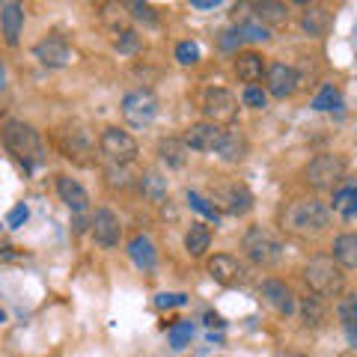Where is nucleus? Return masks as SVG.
Listing matches in <instances>:
<instances>
[{
    "instance_id": "f257e3e1",
    "label": "nucleus",
    "mask_w": 357,
    "mask_h": 357,
    "mask_svg": "<svg viewBox=\"0 0 357 357\" xmlns=\"http://www.w3.org/2000/svg\"><path fill=\"white\" fill-rule=\"evenodd\" d=\"M0 140H3V146L13 152L21 164H24V170H33V167H39L45 161V143L39 137V131L33 126H27V122L6 119L3 128H0Z\"/></svg>"
},
{
    "instance_id": "f03ea898",
    "label": "nucleus",
    "mask_w": 357,
    "mask_h": 357,
    "mask_svg": "<svg viewBox=\"0 0 357 357\" xmlns=\"http://www.w3.org/2000/svg\"><path fill=\"white\" fill-rule=\"evenodd\" d=\"M328 220L331 211L321 199H295L283 211V229L295 232V236H316L328 227Z\"/></svg>"
},
{
    "instance_id": "7ed1b4c3",
    "label": "nucleus",
    "mask_w": 357,
    "mask_h": 357,
    "mask_svg": "<svg viewBox=\"0 0 357 357\" xmlns=\"http://www.w3.org/2000/svg\"><path fill=\"white\" fill-rule=\"evenodd\" d=\"M304 280L312 289V295L337 298L342 292V286H345V274L331 256H316V259H310L307 268H304Z\"/></svg>"
},
{
    "instance_id": "20e7f679",
    "label": "nucleus",
    "mask_w": 357,
    "mask_h": 357,
    "mask_svg": "<svg viewBox=\"0 0 357 357\" xmlns=\"http://www.w3.org/2000/svg\"><path fill=\"white\" fill-rule=\"evenodd\" d=\"M241 250L253 265H259V268H271V265H277L283 259V241L277 238L274 232L262 229V227H250L248 232H244Z\"/></svg>"
},
{
    "instance_id": "39448f33",
    "label": "nucleus",
    "mask_w": 357,
    "mask_h": 357,
    "mask_svg": "<svg viewBox=\"0 0 357 357\" xmlns=\"http://www.w3.org/2000/svg\"><path fill=\"white\" fill-rule=\"evenodd\" d=\"M345 170H349V164H345L342 155H333V152L316 155L307 164V185L316 188V191H333V188L342 185Z\"/></svg>"
},
{
    "instance_id": "423d86ee",
    "label": "nucleus",
    "mask_w": 357,
    "mask_h": 357,
    "mask_svg": "<svg viewBox=\"0 0 357 357\" xmlns=\"http://www.w3.org/2000/svg\"><path fill=\"white\" fill-rule=\"evenodd\" d=\"M98 149H102L105 158L116 167H128V164L137 161V155H140L137 140L116 126H107L102 134H98Z\"/></svg>"
},
{
    "instance_id": "0eeeda50",
    "label": "nucleus",
    "mask_w": 357,
    "mask_h": 357,
    "mask_svg": "<svg viewBox=\"0 0 357 357\" xmlns=\"http://www.w3.org/2000/svg\"><path fill=\"white\" fill-rule=\"evenodd\" d=\"M155 116H158V96L152 89H131L122 98V119L131 128H149Z\"/></svg>"
},
{
    "instance_id": "6e6552de",
    "label": "nucleus",
    "mask_w": 357,
    "mask_h": 357,
    "mask_svg": "<svg viewBox=\"0 0 357 357\" xmlns=\"http://www.w3.org/2000/svg\"><path fill=\"white\" fill-rule=\"evenodd\" d=\"M203 114L208 116V122L223 126V122H236L238 116V98L223 86H208L203 93Z\"/></svg>"
},
{
    "instance_id": "1a4fd4ad",
    "label": "nucleus",
    "mask_w": 357,
    "mask_h": 357,
    "mask_svg": "<svg viewBox=\"0 0 357 357\" xmlns=\"http://www.w3.org/2000/svg\"><path fill=\"white\" fill-rule=\"evenodd\" d=\"M265 93L268 96H274V98H289V96H295L298 93V84H301V77L295 72V66H289V63H271L265 69Z\"/></svg>"
},
{
    "instance_id": "9d476101",
    "label": "nucleus",
    "mask_w": 357,
    "mask_h": 357,
    "mask_svg": "<svg viewBox=\"0 0 357 357\" xmlns=\"http://www.w3.org/2000/svg\"><path fill=\"white\" fill-rule=\"evenodd\" d=\"M223 140V128L215 126V122H194L191 128L185 131L182 143L188 146V152H215Z\"/></svg>"
},
{
    "instance_id": "9b49d317",
    "label": "nucleus",
    "mask_w": 357,
    "mask_h": 357,
    "mask_svg": "<svg viewBox=\"0 0 357 357\" xmlns=\"http://www.w3.org/2000/svg\"><path fill=\"white\" fill-rule=\"evenodd\" d=\"M33 57L48 69H63V66L72 63V48L63 36H45L42 42L33 45Z\"/></svg>"
},
{
    "instance_id": "f8f14e48",
    "label": "nucleus",
    "mask_w": 357,
    "mask_h": 357,
    "mask_svg": "<svg viewBox=\"0 0 357 357\" xmlns=\"http://www.w3.org/2000/svg\"><path fill=\"white\" fill-rule=\"evenodd\" d=\"M60 140H63V152L69 155V158L84 161V155H93V149H96V140L84 122H69V126H63Z\"/></svg>"
},
{
    "instance_id": "ddd939ff",
    "label": "nucleus",
    "mask_w": 357,
    "mask_h": 357,
    "mask_svg": "<svg viewBox=\"0 0 357 357\" xmlns=\"http://www.w3.org/2000/svg\"><path fill=\"white\" fill-rule=\"evenodd\" d=\"M89 227H93V238L102 244V248H116V244H119L122 223H119V218L110 208H96L93 223H89Z\"/></svg>"
},
{
    "instance_id": "4468645a",
    "label": "nucleus",
    "mask_w": 357,
    "mask_h": 357,
    "mask_svg": "<svg viewBox=\"0 0 357 357\" xmlns=\"http://www.w3.org/2000/svg\"><path fill=\"white\" fill-rule=\"evenodd\" d=\"M206 268H208L211 280L220 283V286H232V283H238L244 277V265L236 259V256H229V253H215Z\"/></svg>"
},
{
    "instance_id": "2eb2a0df",
    "label": "nucleus",
    "mask_w": 357,
    "mask_h": 357,
    "mask_svg": "<svg viewBox=\"0 0 357 357\" xmlns=\"http://www.w3.org/2000/svg\"><path fill=\"white\" fill-rule=\"evenodd\" d=\"M0 27H3V39L9 48H15L21 42V30H24V6L15 0L0 3Z\"/></svg>"
},
{
    "instance_id": "dca6fc26",
    "label": "nucleus",
    "mask_w": 357,
    "mask_h": 357,
    "mask_svg": "<svg viewBox=\"0 0 357 357\" xmlns=\"http://www.w3.org/2000/svg\"><path fill=\"white\" fill-rule=\"evenodd\" d=\"M57 194H60L63 203L75 211V215H84V211L89 208L86 188L77 182V178H72V176H57Z\"/></svg>"
},
{
    "instance_id": "f3484780",
    "label": "nucleus",
    "mask_w": 357,
    "mask_h": 357,
    "mask_svg": "<svg viewBox=\"0 0 357 357\" xmlns=\"http://www.w3.org/2000/svg\"><path fill=\"white\" fill-rule=\"evenodd\" d=\"M262 298H265L277 312H280V316H292L295 307H298V304H295L292 289H289L283 280H274V277L262 283Z\"/></svg>"
},
{
    "instance_id": "a211bd4d",
    "label": "nucleus",
    "mask_w": 357,
    "mask_h": 357,
    "mask_svg": "<svg viewBox=\"0 0 357 357\" xmlns=\"http://www.w3.org/2000/svg\"><path fill=\"white\" fill-rule=\"evenodd\" d=\"M333 24V15H331V9L328 6H319V3H312L304 9V15H301V27H304L307 36L312 39H321L325 33L331 30Z\"/></svg>"
},
{
    "instance_id": "6ab92c4d",
    "label": "nucleus",
    "mask_w": 357,
    "mask_h": 357,
    "mask_svg": "<svg viewBox=\"0 0 357 357\" xmlns=\"http://www.w3.org/2000/svg\"><path fill=\"white\" fill-rule=\"evenodd\" d=\"M262 75H265V57H262V54H256V51L238 54V60H236V77H238L241 84L256 86V81H262Z\"/></svg>"
},
{
    "instance_id": "aec40b11",
    "label": "nucleus",
    "mask_w": 357,
    "mask_h": 357,
    "mask_svg": "<svg viewBox=\"0 0 357 357\" xmlns=\"http://www.w3.org/2000/svg\"><path fill=\"white\" fill-rule=\"evenodd\" d=\"M337 319H340L342 333H345V340H349V345H351V349H357V292L340 298Z\"/></svg>"
},
{
    "instance_id": "412c9836",
    "label": "nucleus",
    "mask_w": 357,
    "mask_h": 357,
    "mask_svg": "<svg viewBox=\"0 0 357 357\" xmlns=\"http://www.w3.org/2000/svg\"><path fill=\"white\" fill-rule=\"evenodd\" d=\"M253 9V18L265 24L268 30L271 27H283L289 21V6L286 3H277V0H262V3H250Z\"/></svg>"
},
{
    "instance_id": "4be33fe9",
    "label": "nucleus",
    "mask_w": 357,
    "mask_h": 357,
    "mask_svg": "<svg viewBox=\"0 0 357 357\" xmlns=\"http://www.w3.org/2000/svg\"><path fill=\"white\" fill-rule=\"evenodd\" d=\"M128 256L140 271H152L155 262H158V253H155V244L149 236H134L128 241Z\"/></svg>"
},
{
    "instance_id": "5701e85b",
    "label": "nucleus",
    "mask_w": 357,
    "mask_h": 357,
    "mask_svg": "<svg viewBox=\"0 0 357 357\" xmlns=\"http://www.w3.org/2000/svg\"><path fill=\"white\" fill-rule=\"evenodd\" d=\"M188 146L182 143V137H161L158 140V158L170 167V170H182L188 164Z\"/></svg>"
},
{
    "instance_id": "b1692460",
    "label": "nucleus",
    "mask_w": 357,
    "mask_h": 357,
    "mask_svg": "<svg viewBox=\"0 0 357 357\" xmlns=\"http://www.w3.org/2000/svg\"><path fill=\"white\" fill-rule=\"evenodd\" d=\"M215 152L229 164L244 161L248 158V137H244L241 131H223V140H220V146Z\"/></svg>"
},
{
    "instance_id": "393cba45",
    "label": "nucleus",
    "mask_w": 357,
    "mask_h": 357,
    "mask_svg": "<svg viewBox=\"0 0 357 357\" xmlns=\"http://www.w3.org/2000/svg\"><path fill=\"white\" fill-rule=\"evenodd\" d=\"M298 310H301V319H304L307 328H321L328 321V304H325V298H319V295L301 298Z\"/></svg>"
},
{
    "instance_id": "a878e982",
    "label": "nucleus",
    "mask_w": 357,
    "mask_h": 357,
    "mask_svg": "<svg viewBox=\"0 0 357 357\" xmlns=\"http://www.w3.org/2000/svg\"><path fill=\"white\" fill-rule=\"evenodd\" d=\"M333 211H340L345 220L357 218V182H345L340 188H333Z\"/></svg>"
},
{
    "instance_id": "bb28decb",
    "label": "nucleus",
    "mask_w": 357,
    "mask_h": 357,
    "mask_svg": "<svg viewBox=\"0 0 357 357\" xmlns=\"http://www.w3.org/2000/svg\"><path fill=\"white\" fill-rule=\"evenodd\" d=\"M333 262L340 268H357V232H345L333 241Z\"/></svg>"
},
{
    "instance_id": "cd10ccee",
    "label": "nucleus",
    "mask_w": 357,
    "mask_h": 357,
    "mask_svg": "<svg viewBox=\"0 0 357 357\" xmlns=\"http://www.w3.org/2000/svg\"><path fill=\"white\" fill-rule=\"evenodd\" d=\"M140 194L146 197L149 203L161 206L164 199H167V178H164L161 173H155V170L143 173V176H140Z\"/></svg>"
},
{
    "instance_id": "c85d7f7f",
    "label": "nucleus",
    "mask_w": 357,
    "mask_h": 357,
    "mask_svg": "<svg viewBox=\"0 0 357 357\" xmlns=\"http://www.w3.org/2000/svg\"><path fill=\"white\" fill-rule=\"evenodd\" d=\"M211 244V229L206 223H191V229L185 232V250L191 256H203Z\"/></svg>"
},
{
    "instance_id": "c756f323",
    "label": "nucleus",
    "mask_w": 357,
    "mask_h": 357,
    "mask_svg": "<svg viewBox=\"0 0 357 357\" xmlns=\"http://www.w3.org/2000/svg\"><path fill=\"white\" fill-rule=\"evenodd\" d=\"M223 203H227L229 215H248V211L253 208V194L244 185H229L227 199H223Z\"/></svg>"
},
{
    "instance_id": "7c9ffc66",
    "label": "nucleus",
    "mask_w": 357,
    "mask_h": 357,
    "mask_svg": "<svg viewBox=\"0 0 357 357\" xmlns=\"http://www.w3.org/2000/svg\"><path fill=\"white\" fill-rule=\"evenodd\" d=\"M236 27L241 30V36L248 42H268V39H271V30H268L265 24H259L256 18H241Z\"/></svg>"
},
{
    "instance_id": "2f4dec72",
    "label": "nucleus",
    "mask_w": 357,
    "mask_h": 357,
    "mask_svg": "<svg viewBox=\"0 0 357 357\" xmlns=\"http://www.w3.org/2000/svg\"><path fill=\"white\" fill-rule=\"evenodd\" d=\"M333 107H342V98H340V89L328 84L319 89V96L312 98V110H333Z\"/></svg>"
},
{
    "instance_id": "473e14b6",
    "label": "nucleus",
    "mask_w": 357,
    "mask_h": 357,
    "mask_svg": "<svg viewBox=\"0 0 357 357\" xmlns=\"http://www.w3.org/2000/svg\"><path fill=\"white\" fill-rule=\"evenodd\" d=\"M114 48L119 54H126V57H131V54H137L140 51V36L134 30H122L119 36L114 39Z\"/></svg>"
},
{
    "instance_id": "72a5a7b5",
    "label": "nucleus",
    "mask_w": 357,
    "mask_h": 357,
    "mask_svg": "<svg viewBox=\"0 0 357 357\" xmlns=\"http://www.w3.org/2000/svg\"><path fill=\"white\" fill-rule=\"evenodd\" d=\"M241 42H244V36H241V30H238V27H227V30H220V33H218V48H220V51H227V54L238 51V48H241Z\"/></svg>"
},
{
    "instance_id": "f704fd0d",
    "label": "nucleus",
    "mask_w": 357,
    "mask_h": 357,
    "mask_svg": "<svg viewBox=\"0 0 357 357\" xmlns=\"http://www.w3.org/2000/svg\"><path fill=\"white\" fill-rule=\"evenodd\" d=\"M176 60L182 66H197L199 63V45L197 42H178L176 45Z\"/></svg>"
},
{
    "instance_id": "c9c22d12",
    "label": "nucleus",
    "mask_w": 357,
    "mask_h": 357,
    "mask_svg": "<svg viewBox=\"0 0 357 357\" xmlns=\"http://www.w3.org/2000/svg\"><path fill=\"white\" fill-rule=\"evenodd\" d=\"M170 345L173 349H185L188 342H191V337H194V328H191V321H182V325H176V328H170Z\"/></svg>"
},
{
    "instance_id": "e433bc0d",
    "label": "nucleus",
    "mask_w": 357,
    "mask_h": 357,
    "mask_svg": "<svg viewBox=\"0 0 357 357\" xmlns=\"http://www.w3.org/2000/svg\"><path fill=\"white\" fill-rule=\"evenodd\" d=\"M241 102L253 107V110H262L268 105V93L262 86H244V96H241Z\"/></svg>"
},
{
    "instance_id": "4c0bfd02",
    "label": "nucleus",
    "mask_w": 357,
    "mask_h": 357,
    "mask_svg": "<svg viewBox=\"0 0 357 357\" xmlns=\"http://www.w3.org/2000/svg\"><path fill=\"white\" fill-rule=\"evenodd\" d=\"M188 203H191V208H197L199 215H206V218H211V220H220V211H218L215 206H208V199H203L197 191H188Z\"/></svg>"
},
{
    "instance_id": "58836bf2",
    "label": "nucleus",
    "mask_w": 357,
    "mask_h": 357,
    "mask_svg": "<svg viewBox=\"0 0 357 357\" xmlns=\"http://www.w3.org/2000/svg\"><path fill=\"white\" fill-rule=\"evenodd\" d=\"M128 9H131L134 18L143 21V24H155V21H158V15H155V9L149 3H128Z\"/></svg>"
},
{
    "instance_id": "ea45409f",
    "label": "nucleus",
    "mask_w": 357,
    "mask_h": 357,
    "mask_svg": "<svg viewBox=\"0 0 357 357\" xmlns=\"http://www.w3.org/2000/svg\"><path fill=\"white\" fill-rule=\"evenodd\" d=\"M27 215H30V211H27V206H24V203H18V206H15L13 211H9L6 223H9V227H21V223L27 220Z\"/></svg>"
},
{
    "instance_id": "a19ab883",
    "label": "nucleus",
    "mask_w": 357,
    "mask_h": 357,
    "mask_svg": "<svg viewBox=\"0 0 357 357\" xmlns=\"http://www.w3.org/2000/svg\"><path fill=\"white\" fill-rule=\"evenodd\" d=\"M155 304H158L161 310H170V307H182L185 304V295H158V298H155Z\"/></svg>"
},
{
    "instance_id": "79ce46f5",
    "label": "nucleus",
    "mask_w": 357,
    "mask_h": 357,
    "mask_svg": "<svg viewBox=\"0 0 357 357\" xmlns=\"http://www.w3.org/2000/svg\"><path fill=\"white\" fill-rule=\"evenodd\" d=\"M194 9H218V0H191Z\"/></svg>"
},
{
    "instance_id": "37998d69",
    "label": "nucleus",
    "mask_w": 357,
    "mask_h": 357,
    "mask_svg": "<svg viewBox=\"0 0 357 357\" xmlns=\"http://www.w3.org/2000/svg\"><path fill=\"white\" fill-rule=\"evenodd\" d=\"M206 325H211V328H220V325H223V319L218 316V312H206Z\"/></svg>"
},
{
    "instance_id": "c03bdc74",
    "label": "nucleus",
    "mask_w": 357,
    "mask_h": 357,
    "mask_svg": "<svg viewBox=\"0 0 357 357\" xmlns=\"http://www.w3.org/2000/svg\"><path fill=\"white\" fill-rule=\"evenodd\" d=\"M6 89V66H3V60H0V93Z\"/></svg>"
},
{
    "instance_id": "a18cd8bd",
    "label": "nucleus",
    "mask_w": 357,
    "mask_h": 357,
    "mask_svg": "<svg viewBox=\"0 0 357 357\" xmlns=\"http://www.w3.org/2000/svg\"><path fill=\"white\" fill-rule=\"evenodd\" d=\"M3 321H6V312H3V310H0V325H3Z\"/></svg>"
},
{
    "instance_id": "49530a36",
    "label": "nucleus",
    "mask_w": 357,
    "mask_h": 357,
    "mask_svg": "<svg viewBox=\"0 0 357 357\" xmlns=\"http://www.w3.org/2000/svg\"><path fill=\"white\" fill-rule=\"evenodd\" d=\"M295 357H301V354H295Z\"/></svg>"
}]
</instances>
